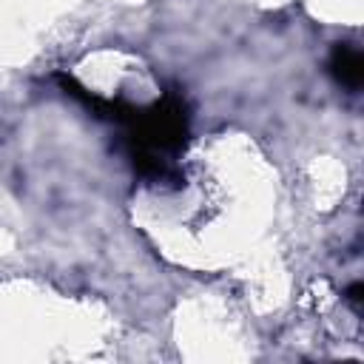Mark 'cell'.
<instances>
[{
    "mask_svg": "<svg viewBox=\"0 0 364 364\" xmlns=\"http://www.w3.org/2000/svg\"><path fill=\"white\" fill-rule=\"evenodd\" d=\"M330 71H333V77H336L344 88L355 91V88L361 85V80H364V60H361V51L353 48V46H347V43H338V46L333 48V54H330Z\"/></svg>",
    "mask_w": 364,
    "mask_h": 364,
    "instance_id": "6da1fadb",
    "label": "cell"
}]
</instances>
